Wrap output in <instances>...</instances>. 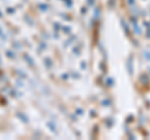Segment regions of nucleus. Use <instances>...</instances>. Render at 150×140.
I'll return each instance as SVG.
<instances>
[]
</instances>
